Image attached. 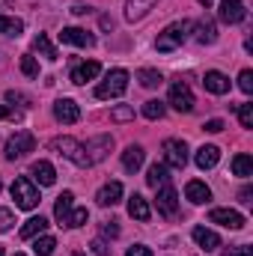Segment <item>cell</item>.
<instances>
[{"label": "cell", "mask_w": 253, "mask_h": 256, "mask_svg": "<svg viewBox=\"0 0 253 256\" xmlns=\"http://www.w3.org/2000/svg\"><path fill=\"white\" fill-rule=\"evenodd\" d=\"M110 149H114V137L110 134H98V137L80 143V164L78 167H92V164L104 161Z\"/></svg>", "instance_id": "cell-1"}, {"label": "cell", "mask_w": 253, "mask_h": 256, "mask_svg": "<svg viewBox=\"0 0 253 256\" xmlns=\"http://www.w3.org/2000/svg\"><path fill=\"white\" fill-rule=\"evenodd\" d=\"M194 30V21H176V24H170V27H164V33H158V42H155V48L158 51H176L185 39H188V33Z\"/></svg>", "instance_id": "cell-2"}, {"label": "cell", "mask_w": 253, "mask_h": 256, "mask_svg": "<svg viewBox=\"0 0 253 256\" xmlns=\"http://www.w3.org/2000/svg\"><path fill=\"white\" fill-rule=\"evenodd\" d=\"M128 90V72L126 68H114L104 74V80L96 86V98H120Z\"/></svg>", "instance_id": "cell-3"}, {"label": "cell", "mask_w": 253, "mask_h": 256, "mask_svg": "<svg viewBox=\"0 0 253 256\" xmlns=\"http://www.w3.org/2000/svg\"><path fill=\"white\" fill-rule=\"evenodd\" d=\"M12 200H15V206L18 208H24V212H30V208H36L39 206V188L27 179V176H18L15 182H12Z\"/></svg>", "instance_id": "cell-4"}, {"label": "cell", "mask_w": 253, "mask_h": 256, "mask_svg": "<svg viewBox=\"0 0 253 256\" xmlns=\"http://www.w3.org/2000/svg\"><path fill=\"white\" fill-rule=\"evenodd\" d=\"M33 149H36V137L21 128V131H15V134L6 140V152H3V155H6L9 161H15V158H24V155L33 152Z\"/></svg>", "instance_id": "cell-5"}, {"label": "cell", "mask_w": 253, "mask_h": 256, "mask_svg": "<svg viewBox=\"0 0 253 256\" xmlns=\"http://www.w3.org/2000/svg\"><path fill=\"white\" fill-rule=\"evenodd\" d=\"M167 102L179 110V114H190L194 110V92H190V86L185 80H176V84H170V92H167Z\"/></svg>", "instance_id": "cell-6"}, {"label": "cell", "mask_w": 253, "mask_h": 256, "mask_svg": "<svg viewBox=\"0 0 253 256\" xmlns=\"http://www.w3.org/2000/svg\"><path fill=\"white\" fill-rule=\"evenodd\" d=\"M164 164L173 167V170H182L188 164V146L185 140H164Z\"/></svg>", "instance_id": "cell-7"}, {"label": "cell", "mask_w": 253, "mask_h": 256, "mask_svg": "<svg viewBox=\"0 0 253 256\" xmlns=\"http://www.w3.org/2000/svg\"><path fill=\"white\" fill-rule=\"evenodd\" d=\"M218 18L224 24H242L248 18V9L242 0H220V9H218Z\"/></svg>", "instance_id": "cell-8"}, {"label": "cell", "mask_w": 253, "mask_h": 256, "mask_svg": "<svg viewBox=\"0 0 253 256\" xmlns=\"http://www.w3.org/2000/svg\"><path fill=\"white\" fill-rule=\"evenodd\" d=\"M60 42L74 45V48H92V45H96V36H92V33H86L84 27H63Z\"/></svg>", "instance_id": "cell-9"}, {"label": "cell", "mask_w": 253, "mask_h": 256, "mask_svg": "<svg viewBox=\"0 0 253 256\" xmlns=\"http://www.w3.org/2000/svg\"><path fill=\"white\" fill-rule=\"evenodd\" d=\"M208 220H212V224H220V226H226V230H242V226H244V218H242L236 208H212V212H208Z\"/></svg>", "instance_id": "cell-10"}, {"label": "cell", "mask_w": 253, "mask_h": 256, "mask_svg": "<svg viewBox=\"0 0 253 256\" xmlns=\"http://www.w3.org/2000/svg\"><path fill=\"white\" fill-rule=\"evenodd\" d=\"M158 212L164 214V218H176V212H179V194L173 191L170 185H164V188H158Z\"/></svg>", "instance_id": "cell-11"}, {"label": "cell", "mask_w": 253, "mask_h": 256, "mask_svg": "<svg viewBox=\"0 0 253 256\" xmlns=\"http://www.w3.org/2000/svg\"><path fill=\"white\" fill-rule=\"evenodd\" d=\"M51 149H54L57 155L68 158V161L80 164V143H78L74 137H57V140H51Z\"/></svg>", "instance_id": "cell-12"}, {"label": "cell", "mask_w": 253, "mask_h": 256, "mask_svg": "<svg viewBox=\"0 0 253 256\" xmlns=\"http://www.w3.org/2000/svg\"><path fill=\"white\" fill-rule=\"evenodd\" d=\"M54 116H57V122H63V126H74V122L80 120V108H78L72 98H60V102L54 104Z\"/></svg>", "instance_id": "cell-13"}, {"label": "cell", "mask_w": 253, "mask_h": 256, "mask_svg": "<svg viewBox=\"0 0 253 256\" xmlns=\"http://www.w3.org/2000/svg\"><path fill=\"white\" fill-rule=\"evenodd\" d=\"M190 236H194L196 248H200V250H206V254H214V250L220 248L218 232H212V230H206V226H194V230H190Z\"/></svg>", "instance_id": "cell-14"}, {"label": "cell", "mask_w": 253, "mask_h": 256, "mask_svg": "<svg viewBox=\"0 0 253 256\" xmlns=\"http://www.w3.org/2000/svg\"><path fill=\"white\" fill-rule=\"evenodd\" d=\"M202 86H206L212 96H226V92H230V78H226L224 72H206Z\"/></svg>", "instance_id": "cell-15"}, {"label": "cell", "mask_w": 253, "mask_h": 256, "mask_svg": "<svg viewBox=\"0 0 253 256\" xmlns=\"http://www.w3.org/2000/svg\"><path fill=\"white\" fill-rule=\"evenodd\" d=\"M30 176L39 182V185H54L57 182V170H54V164H48V161H33V167H30Z\"/></svg>", "instance_id": "cell-16"}, {"label": "cell", "mask_w": 253, "mask_h": 256, "mask_svg": "<svg viewBox=\"0 0 253 256\" xmlns=\"http://www.w3.org/2000/svg\"><path fill=\"white\" fill-rule=\"evenodd\" d=\"M194 161H196L200 170H212V167H218V161H220V149H218V146H200L196 155H194Z\"/></svg>", "instance_id": "cell-17"}, {"label": "cell", "mask_w": 253, "mask_h": 256, "mask_svg": "<svg viewBox=\"0 0 253 256\" xmlns=\"http://www.w3.org/2000/svg\"><path fill=\"white\" fill-rule=\"evenodd\" d=\"M128 214H131L134 220L146 224V220L152 218V208H149V202H146L140 194H131V196H128Z\"/></svg>", "instance_id": "cell-18"}, {"label": "cell", "mask_w": 253, "mask_h": 256, "mask_svg": "<svg viewBox=\"0 0 253 256\" xmlns=\"http://www.w3.org/2000/svg\"><path fill=\"white\" fill-rule=\"evenodd\" d=\"M98 72H102V66L96 63V60H86V63H80V66H74V68H72V84L96 80V78H98Z\"/></svg>", "instance_id": "cell-19"}, {"label": "cell", "mask_w": 253, "mask_h": 256, "mask_svg": "<svg viewBox=\"0 0 253 256\" xmlns=\"http://www.w3.org/2000/svg\"><path fill=\"white\" fill-rule=\"evenodd\" d=\"M185 196H188L194 206H202V202H208L212 200V188L206 185V182H200V179H194L185 185Z\"/></svg>", "instance_id": "cell-20"}, {"label": "cell", "mask_w": 253, "mask_h": 256, "mask_svg": "<svg viewBox=\"0 0 253 256\" xmlns=\"http://www.w3.org/2000/svg\"><path fill=\"white\" fill-rule=\"evenodd\" d=\"M143 161H146L143 146H126V152H122V167H126L128 173H137V170L143 167Z\"/></svg>", "instance_id": "cell-21"}, {"label": "cell", "mask_w": 253, "mask_h": 256, "mask_svg": "<svg viewBox=\"0 0 253 256\" xmlns=\"http://www.w3.org/2000/svg\"><path fill=\"white\" fill-rule=\"evenodd\" d=\"M96 200H98V206H104V208H108V206H116V202L122 200V185H120V182H108L102 191L96 194Z\"/></svg>", "instance_id": "cell-22"}, {"label": "cell", "mask_w": 253, "mask_h": 256, "mask_svg": "<svg viewBox=\"0 0 253 256\" xmlns=\"http://www.w3.org/2000/svg\"><path fill=\"white\" fill-rule=\"evenodd\" d=\"M72 206H74V194H72V191H63L60 196H57V202H54V218L60 220V226L68 220V214H72Z\"/></svg>", "instance_id": "cell-23"}, {"label": "cell", "mask_w": 253, "mask_h": 256, "mask_svg": "<svg viewBox=\"0 0 253 256\" xmlns=\"http://www.w3.org/2000/svg\"><path fill=\"white\" fill-rule=\"evenodd\" d=\"M155 3H158V0H128V3H126V18H128V21H140V18H143Z\"/></svg>", "instance_id": "cell-24"}, {"label": "cell", "mask_w": 253, "mask_h": 256, "mask_svg": "<svg viewBox=\"0 0 253 256\" xmlns=\"http://www.w3.org/2000/svg\"><path fill=\"white\" fill-rule=\"evenodd\" d=\"M33 51H36V54H42V57H45V60H51V63H54V60H60L57 48L51 45V39H48L45 33H39V36L33 39Z\"/></svg>", "instance_id": "cell-25"}, {"label": "cell", "mask_w": 253, "mask_h": 256, "mask_svg": "<svg viewBox=\"0 0 253 256\" xmlns=\"http://www.w3.org/2000/svg\"><path fill=\"white\" fill-rule=\"evenodd\" d=\"M167 179H170V176H167V164H152V167H149V173H146V185H149V188H155V191H158V188H164V185H167Z\"/></svg>", "instance_id": "cell-26"}, {"label": "cell", "mask_w": 253, "mask_h": 256, "mask_svg": "<svg viewBox=\"0 0 253 256\" xmlns=\"http://www.w3.org/2000/svg\"><path fill=\"white\" fill-rule=\"evenodd\" d=\"M48 230V220L39 214V218H30L24 226H21V238H36V236H42Z\"/></svg>", "instance_id": "cell-27"}, {"label": "cell", "mask_w": 253, "mask_h": 256, "mask_svg": "<svg viewBox=\"0 0 253 256\" xmlns=\"http://www.w3.org/2000/svg\"><path fill=\"white\" fill-rule=\"evenodd\" d=\"M232 173H236V176H242V179L253 176V158L248 155V152H242V155H236V158H232Z\"/></svg>", "instance_id": "cell-28"}, {"label": "cell", "mask_w": 253, "mask_h": 256, "mask_svg": "<svg viewBox=\"0 0 253 256\" xmlns=\"http://www.w3.org/2000/svg\"><path fill=\"white\" fill-rule=\"evenodd\" d=\"M0 33L3 36H21L24 33V21L21 18H9V15L0 12Z\"/></svg>", "instance_id": "cell-29"}, {"label": "cell", "mask_w": 253, "mask_h": 256, "mask_svg": "<svg viewBox=\"0 0 253 256\" xmlns=\"http://www.w3.org/2000/svg\"><path fill=\"white\" fill-rule=\"evenodd\" d=\"M200 33H196V42L200 45H212L214 39H218V30H214V21H200V27H196Z\"/></svg>", "instance_id": "cell-30"}, {"label": "cell", "mask_w": 253, "mask_h": 256, "mask_svg": "<svg viewBox=\"0 0 253 256\" xmlns=\"http://www.w3.org/2000/svg\"><path fill=\"white\" fill-rule=\"evenodd\" d=\"M137 80H140V86L152 90V86H158L164 78H161V72H155V68H140V72H137Z\"/></svg>", "instance_id": "cell-31"}, {"label": "cell", "mask_w": 253, "mask_h": 256, "mask_svg": "<svg viewBox=\"0 0 253 256\" xmlns=\"http://www.w3.org/2000/svg\"><path fill=\"white\" fill-rule=\"evenodd\" d=\"M54 248H57V238H51V236H39L36 244H33V254L36 256H51L54 254Z\"/></svg>", "instance_id": "cell-32"}, {"label": "cell", "mask_w": 253, "mask_h": 256, "mask_svg": "<svg viewBox=\"0 0 253 256\" xmlns=\"http://www.w3.org/2000/svg\"><path fill=\"white\" fill-rule=\"evenodd\" d=\"M164 110H167V108H164V102H155V98L143 104V116H146V120H161V116H164Z\"/></svg>", "instance_id": "cell-33"}, {"label": "cell", "mask_w": 253, "mask_h": 256, "mask_svg": "<svg viewBox=\"0 0 253 256\" xmlns=\"http://www.w3.org/2000/svg\"><path fill=\"white\" fill-rule=\"evenodd\" d=\"M131 120H134V108H128V104H120L110 110V122H131Z\"/></svg>", "instance_id": "cell-34"}, {"label": "cell", "mask_w": 253, "mask_h": 256, "mask_svg": "<svg viewBox=\"0 0 253 256\" xmlns=\"http://www.w3.org/2000/svg\"><path fill=\"white\" fill-rule=\"evenodd\" d=\"M86 220H90V212H86V208H72V214H68L66 226H84Z\"/></svg>", "instance_id": "cell-35"}, {"label": "cell", "mask_w": 253, "mask_h": 256, "mask_svg": "<svg viewBox=\"0 0 253 256\" xmlns=\"http://www.w3.org/2000/svg\"><path fill=\"white\" fill-rule=\"evenodd\" d=\"M21 72H24L27 78H39V63H36V57L24 54V57H21Z\"/></svg>", "instance_id": "cell-36"}, {"label": "cell", "mask_w": 253, "mask_h": 256, "mask_svg": "<svg viewBox=\"0 0 253 256\" xmlns=\"http://www.w3.org/2000/svg\"><path fill=\"white\" fill-rule=\"evenodd\" d=\"M238 122L242 128H253V104H238Z\"/></svg>", "instance_id": "cell-37"}, {"label": "cell", "mask_w": 253, "mask_h": 256, "mask_svg": "<svg viewBox=\"0 0 253 256\" xmlns=\"http://www.w3.org/2000/svg\"><path fill=\"white\" fill-rule=\"evenodd\" d=\"M12 224H15L12 208H0V232H9V230H12Z\"/></svg>", "instance_id": "cell-38"}, {"label": "cell", "mask_w": 253, "mask_h": 256, "mask_svg": "<svg viewBox=\"0 0 253 256\" xmlns=\"http://www.w3.org/2000/svg\"><path fill=\"white\" fill-rule=\"evenodd\" d=\"M238 86H242V92H248V96L253 92V72L250 68H244V72L238 74Z\"/></svg>", "instance_id": "cell-39"}, {"label": "cell", "mask_w": 253, "mask_h": 256, "mask_svg": "<svg viewBox=\"0 0 253 256\" xmlns=\"http://www.w3.org/2000/svg\"><path fill=\"white\" fill-rule=\"evenodd\" d=\"M6 102H12V104H21V108H27V104H30V98H27L24 92H15V90H9V92H6Z\"/></svg>", "instance_id": "cell-40"}, {"label": "cell", "mask_w": 253, "mask_h": 256, "mask_svg": "<svg viewBox=\"0 0 253 256\" xmlns=\"http://www.w3.org/2000/svg\"><path fill=\"white\" fill-rule=\"evenodd\" d=\"M90 248H92V254H96V256H110V248L104 244V238H96Z\"/></svg>", "instance_id": "cell-41"}, {"label": "cell", "mask_w": 253, "mask_h": 256, "mask_svg": "<svg viewBox=\"0 0 253 256\" xmlns=\"http://www.w3.org/2000/svg\"><path fill=\"white\" fill-rule=\"evenodd\" d=\"M102 232L110 236V238H116V236H120V224H116V220H104V224H102Z\"/></svg>", "instance_id": "cell-42"}, {"label": "cell", "mask_w": 253, "mask_h": 256, "mask_svg": "<svg viewBox=\"0 0 253 256\" xmlns=\"http://www.w3.org/2000/svg\"><path fill=\"white\" fill-rule=\"evenodd\" d=\"M0 120H12V122H18L21 114H18L15 108H3V104H0Z\"/></svg>", "instance_id": "cell-43"}, {"label": "cell", "mask_w": 253, "mask_h": 256, "mask_svg": "<svg viewBox=\"0 0 253 256\" xmlns=\"http://www.w3.org/2000/svg\"><path fill=\"white\" fill-rule=\"evenodd\" d=\"M126 256H152V250H149L146 244H134V248H128Z\"/></svg>", "instance_id": "cell-44"}, {"label": "cell", "mask_w": 253, "mask_h": 256, "mask_svg": "<svg viewBox=\"0 0 253 256\" xmlns=\"http://www.w3.org/2000/svg\"><path fill=\"white\" fill-rule=\"evenodd\" d=\"M202 128H206L208 134H218V131H224V122H220V120H208Z\"/></svg>", "instance_id": "cell-45"}, {"label": "cell", "mask_w": 253, "mask_h": 256, "mask_svg": "<svg viewBox=\"0 0 253 256\" xmlns=\"http://www.w3.org/2000/svg\"><path fill=\"white\" fill-rule=\"evenodd\" d=\"M253 254V248H248V244H238L232 254H224V256H250Z\"/></svg>", "instance_id": "cell-46"}, {"label": "cell", "mask_w": 253, "mask_h": 256, "mask_svg": "<svg viewBox=\"0 0 253 256\" xmlns=\"http://www.w3.org/2000/svg\"><path fill=\"white\" fill-rule=\"evenodd\" d=\"M250 196H253V188H250V185H244V188H242V194H238V200H242V202L248 206V202H253Z\"/></svg>", "instance_id": "cell-47"}, {"label": "cell", "mask_w": 253, "mask_h": 256, "mask_svg": "<svg viewBox=\"0 0 253 256\" xmlns=\"http://www.w3.org/2000/svg\"><path fill=\"white\" fill-rule=\"evenodd\" d=\"M200 3H202V6H208V3H212V0H200Z\"/></svg>", "instance_id": "cell-48"}, {"label": "cell", "mask_w": 253, "mask_h": 256, "mask_svg": "<svg viewBox=\"0 0 253 256\" xmlns=\"http://www.w3.org/2000/svg\"><path fill=\"white\" fill-rule=\"evenodd\" d=\"M0 256H3V244H0Z\"/></svg>", "instance_id": "cell-49"}, {"label": "cell", "mask_w": 253, "mask_h": 256, "mask_svg": "<svg viewBox=\"0 0 253 256\" xmlns=\"http://www.w3.org/2000/svg\"><path fill=\"white\" fill-rule=\"evenodd\" d=\"M0 191H3V182H0Z\"/></svg>", "instance_id": "cell-50"}, {"label": "cell", "mask_w": 253, "mask_h": 256, "mask_svg": "<svg viewBox=\"0 0 253 256\" xmlns=\"http://www.w3.org/2000/svg\"><path fill=\"white\" fill-rule=\"evenodd\" d=\"M74 256H84V254H74Z\"/></svg>", "instance_id": "cell-51"}, {"label": "cell", "mask_w": 253, "mask_h": 256, "mask_svg": "<svg viewBox=\"0 0 253 256\" xmlns=\"http://www.w3.org/2000/svg\"><path fill=\"white\" fill-rule=\"evenodd\" d=\"M15 256H24V254H15Z\"/></svg>", "instance_id": "cell-52"}]
</instances>
